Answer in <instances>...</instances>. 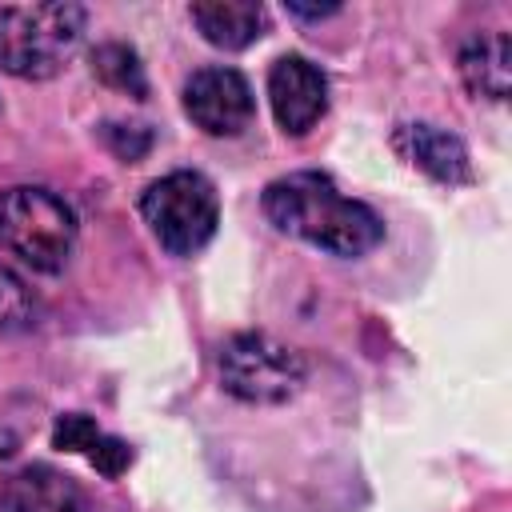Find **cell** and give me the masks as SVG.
<instances>
[{"label": "cell", "mask_w": 512, "mask_h": 512, "mask_svg": "<svg viewBox=\"0 0 512 512\" xmlns=\"http://www.w3.org/2000/svg\"><path fill=\"white\" fill-rule=\"evenodd\" d=\"M264 216L280 232L332 256H364L384 240L380 216L368 204L348 200L324 172H288L272 180L264 188Z\"/></svg>", "instance_id": "6da1fadb"}, {"label": "cell", "mask_w": 512, "mask_h": 512, "mask_svg": "<svg viewBox=\"0 0 512 512\" xmlns=\"http://www.w3.org/2000/svg\"><path fill=\"white\" fill-rule=\"evenodd\" d=\"M80 4H8L0 8V68L20 80H48L64 68L84 36Z\"/></svg>", "instance_id": "7a4b0ae2"}, {"label": "cell", "mask_w": 512, "mask_h": 512, "mask_svg": "<svg viewBox=\"0 0 512 512\" xmlns=\"http://www.w3.org/2000/svg\"><path fill=\"white\" fill-rule=\"evenodd\" d=\"M0 244L36 272H60L76 244V212L64 196L16 184L0 192Z\"/></svg>", "instance_id": "3957f363"}, {"label": "cell", "mask_w": 512, "mask_h": 512, "mask_svg": "<svg viewBox=\"0 0 512 512\" xmlns=\"http://www.w3.org/2000/svg\"><path fill=\"white\" fill-rule=\"evenodd\" d=\"M140 216L152 228V236L160 240V248H168L172 256H192L216 236L220 200H216V188L208 176L180 168L144 188Z\"/></svg>", "instance_id": "277c9868"}, {"label": "cell", "mask_w": 512, "mask_h": 512, "mask_svg": "<svg viewBox=\"0 0 512 512\" xmlns=\"http://www.w3.org/2000/svg\"><path fill=\"white\" fill-rule=\"evenodd\" d=\"M220 384L244 404H284L304 384V356L264 332H240L220 348Z\"/></svg>", "instance_id": "5b68a950"}, {"label": "cell", "mask_w": 512, "mask_h": 512, "mask_svg": "<svg viewBox=\"0 0 512 512\" xmlns=\"http://www.w3.org/2000/svg\"><path fill=\"white\" fill-rule=\"evenodd\" d=\"M184 112L208 136H240L256 116V96H252V84L244 80V72L212 64V68H200L188 76Z\"/></svg>", "instance_id": "8992f818"}, {"label": "cell", "mask_w": 512, "mask_h": 512, "mask_svg": "<svg viewBox=\"0 0 512 512\" xmlns=\"http://www.w3.org/2000/svg\"><path fill=\"white\" fill-rule=\"evenodd\" d=\"M268 100H272L276 124L288 136H304L328 108V80L312 60L288 52L268 72Z\"/></svg>", "instance_id": "52a82bcc"}, {"label": "cell", "mask_w": 512, "mask_h": 512, "mask_svg": "<svg viewBox=\"0 0 512 512\" xmlns=\"http://www.w3.org/2000/svg\"><path fill=\"white\" fill-rule=\"evenodd\" d=\"M0 512H96V504L68 472L24 464L0 480Z\"/></svg>", "instance_id": "ba28073f"}, {"label": "cell", "mask_w": 512, "mask_h": 512, "mask_svg": "<svg viewBox=\"0 0 512 512\" xmlns=\"http://www.w3.org/2000/svg\"><path fill=\"white\" fill-rule=\"evenodd\" d=\"M396 148L440 184H468L472 180V160H468L464 140L436 128V124H404L396 132Z\"/></svg>", "instance_id": "9c48e42d"}, {"label": "cell", "mask_w": 512, "mask_h": 512, "mask_svg": "<svg viewBox=\"0 0 512 512\" xmlns=\"http://www.w3.org/2000/svg\"><path fill=\"white\" fill-rule=\"evenodd\" d=\"M192 24L212 48L240 52L268 32V12L256 0H200L192 4Z\"/></svg>", "instance_id": "30bf717a"}, {"label": "cell", "mask_w": 512, "mask_h": 512, "mask_svg": "<svg viewBox=\"0 0 512 512\" xmlns=\"http://www.w3.org/2000/svg\"><path fill=\"white\" fill-rule=\"evenodd\" d=\"M460 76L468 84V92L488 96V100H504L512 88V44L504 32H488L464 44L460 52Z\"/></svg>", "instance_id": "8fae6325"}, {"label": "cell", "mask_w": 512, "mask_h": 512, "mask_svg": "<svg viewBox=\"0 0 512 512\" xmlns=\"http://www.w3.org/2000/svg\"><path fill=\"white\" fill-rule=\"evenodd\" d=\"M92 72L100 84L116 88V92H128V96H148V80H144V64L136 56V48L128 44H100L92 52Z\"/></svg>", "instance_id": "7c38bea8"}, {"label": "cell", "mask_w": 512, "mask_h": 512, "mask_svg": "<svg viewBox=\"0 0 512 512\" xmlns=\"http://www.w3.org/2000/svg\"><path fill=\"white\" fill-rule=\"evenodd\" d=\"M36 316V300L28 292V284L8 268L0 264V328H28Z\"/></svg>", "instance_id": "4fadbf2b"}, {"label": "cell", "mask_w": 512, "mask_h": 512, "mask_svg": "<svg viewBox=\"0 0 512 512\" xmlns=\"http://www.w3.org/2000/svg\"><path fill=\"white\" fill-rule=\"evenodd\" d=\"M100 140L108 144L112 156L120 160H140L152 148V128L148 124H100Z\"/></svg>", "instance_id": "5bb4252c"}, {"label": "cell", "mask_w": 512, "mask_h": 512, "mask_svg": "<svg viewBox=\"0 0 512 512\" xmlns=\"http://www.w3.org/2000/svg\"><path fill=\"white\" fill-rule=\"evenodd\" d=\"M100 436V428H96V420L92 416H84V412H64L60 420H56V428H52V444L60 448V452H88V444Z\"/></svg>", "instance_id": "9a60e30c"}, {"label": "cell", "mask_w": 512, "mask_h": 512, "mask_svg": "<svg viewBox=\"0 0 512 512\" xmlns=\"http://www.w3.org/2000/svg\"><path fill=\"white\" fill-rule=\"evenodd\" d=\"M84 456H88V464H92L100 476H108V480H116V476L132 464V448H128L120 436H104V432L88 444V452H84Z\"/></svg>", "instance_id": "2e32d148"}, {"label": "cell", "mask_w": 512, "mask_h": 512, "mask_svg": "<svg viewBox=\"0 0 512 512\" xmlns=\"http://www.w3.org/2000/svg\"><path fill=\"white\" fill-rule=\"evenodd\" d=\"M288 12H292V16H300V20H324V16H336L340 8H336V4H320V8H308V4H296V0H292V4H288Z\"/></svg>", "instance_id": "e0dca14e"}]
</instances>
